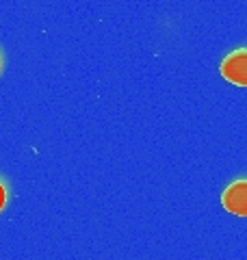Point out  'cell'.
Segmentation results:
<instances>
[{
  "label": "cell",
  "mask_w": 247,
  "mask_h": 260,
  "mask_svg": "<svg viewBox=\"0 0 247 260\" xmlns=\"http://www.w3.org/2000/svg\"><path fill=\"white\" fill-rule=\"evenodd\" d=\"M9 195H11V191H9V182L5 180L3 176H0V213L7 208V204H9Z\"/></svg>",
  "instance_id": "3957f363"
},
{
  "label": "cell",
  "mask_w": 247,
  "mask_h": 260,
  "mask_svg": "<svg viewBox=\"0 0 247 260\" xmlns=\"http://www.w3.org/2000/svg\"><path fill=\"white\" fill-rule=\"evenodd\" d=\"M3 70H5V54L0 50V74H3Z\"/></svg>",
  "instance_id": "277c9868"
},
{
  "label": "cell",
  "mask_w": 247,
  "mask_h": 260,
  "mask_svg": "<svg viewBox=\"0 0 247 260\" xmlns=\"http://www.w3.org/2000/svg\"><path fill=\"white\" fill-rule=\"evenodd\" d=\"M221 204L228 213L247 217V178H236L221 193Z\"/></svg>",
  "instance_id": "7a4b0ae2"
},
{
  "label": "cell",
  "mask_w": 247,
  "mask_h": 260,
  "mask_svg": "<svg viewBox=\"0 0 247 260\" xmlns=\"http://www.w3.org/2000/svg\"><path fill=\"white\" fill-rule=\"evenodd\" d=\"M219 72L228 83L236 87H247V46L234 48L232 52H228L219 65Z\"/></svg>",
  "instance_id": "6da1fadb"
}]
</instances>
